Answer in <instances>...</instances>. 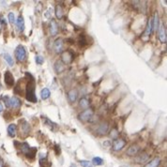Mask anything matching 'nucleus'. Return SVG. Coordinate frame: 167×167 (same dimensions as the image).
<instances>
[{"instance_id":"12","label":"nucleus","mask_w":167,"mask_h":167,"mask_svg":"<svg viewBox=\"0 0 167 167\" xmlns=\"http://www.w3.org/2000/svg\"><path fill=\"white\" fill-rule=\"evenodd\" d=\"M78 98V91L76 89H71L68 92V100L71 103H74Z\"/></svg>"},{"instance_id":"26","label":"nucleus","mask_w":167,"mask_h":167,"mask_svg":"<svg viewBox=\"0 0 167 167\" xmlns=\"http://www.w3.org/2000/svg\"><path fill=\"white\" fill-rule=\"evenodd\" d=\"M92 164L93 165H96V166H98V165H102L103 164V160L102 158H100V157H94L92 159Z\"/></svg>"},{"instance_id":"8","label":"nucleus","mask_w":167,"mask_h":167,"mask_svg":"<svg viewBox=\"0 0 167 167\" xmlns=\"http://www.w3.org/2000/svg\"><path fill=\"white\" fill-rule=\"evenodd\" d=\"M4 80L8 87H12L14 85V77L10 71H6L5 74H4Z\"/></svg>"},{"instance_id":"36","label":"nucleus","mask_w":167,"mask_h":167,"mask_svg":"<svg viewBox=\"0 0 167 167\" xmlns=\"http://www.w3.org/2000/svg\"><path fill=\"white\" fill-rule=\"evenodd\" d=\"M0 89H1V85H0Z\"/></svg>"},{"instance_id":"33","label":"nucleus","mask_w":167,"mask_h":167,"mask_svg":"<svg viewBox=\"0 0 167 167\" xmlns=\"http://www.w3.org/2000/svg\"><path fill=\"white\" fill-rule=\"evenodd\" d=\"M3 164H4L3 160H2V159H0V167H3Z\"/></svg>"},{"instance_id":"31","label":"nucleus","mask_w":167,"mask_h":167,"mask_svg":"<svg viewBox=\"0 0 167 167\" xmlns=\"http://www.w3.org/2000/svg\"><path fill=\"white\" fill-rule=\"evenodd\" d=\"M52 13H53V10H52V9H49V10H48V12L45 13V16L47 17V18H50V17L52 16Z\"/></svg>"},{"instance_id":"32","label":"nucleus","mask_w":167,"mask_h":167,"mask_svg":"<svg viewBox=\"0 0 167 167\" xmlns=\"http://www.w3.org/2000/svg\"><path fill=\"white\" fill-rule=\"evenodd\" d=\"M3 109H4V108H3V105H2V103H1V102H0V113H2Z\"/></svg>"},{"instance_id":"14","label":"nucleus","mask_w":167,"mask_h":167,"mask_svg":"<svg viewBox=\"0 0 167 167\" xmlns=\"http://www.w3.org/2000/svg\"><path fill=\"white\" fill-rule=\"evenodd\" d=\"M139 146L137 145H131L129 148L126 150V154L128 156H135L139 152Z\"/></svg>"},{"instance_id":"30","label":"nucleus","mask_w":167,"mask_h":167,"mask_svg":"<svg viewBox=\"0 0 167 167\" xmlns=\"http://www.w3.org/2000/svg\"><path fill=\"white\" fill-rule=\"evenodd\" d=\"M3 100H4V102H5L6 106L8 108H10V98L8 96H4L3 97Z\"/></svg>"},{"instance_id":"2","label":"nucleus","mask_w":167,"mask_h":167,"mask_svg":"<svg viewBox=\"0 0 167 167\" xmlns=\"http://www.w3.org/2000/svg\"><path fill=\"white\" fill-rule=\"evenodd\" d=\"M15 56H16L17 60L20 61V62H23V61L25 60L26 51L23 45H18L17 48L15 49Z\"/></svg>"},{"instance_id":"3","label":"nucleus","mask_w":167,"mask_h":167,"mask_svg":"<svg viewBox=\"0 0 167 167\" xmlns=\"http://www.w3.org/2000/svg\"><path fill=\"white\" fill-rule=\"evenodd\" d=\"M93 115H94V112L91 109H85L82 113L79 114V119L83 122H88L92 119Z\"/></svg>"},{"instance_id":"29","label":"nucleus","mask_w":167,"mask_h":167,"mask_svg":"<svg viewBox=\"0 0 167 167\" xmlns=\"http://www.w3.org/2000/svg\"><path fill=\"white\" fill-rule=\"evenodd\" d=\"M9 21H10V23L11 25H13L15 23V15H14V13H12V12L9 13Z\"/></svg>"},{"instance_id":"10","label":"nucleus","mask_w":167,"mask_h":167,"mask_svg":"<svg viewBox=\"0 0 167 167\" xmlns=\"http://www.w3.org/2000/svg\"><path fill=\"white\" fill-rule=\"evenodd\" d=\"M49 28H50V33H51L52 36H56L58 34V25L55 19H52L51 22H50Z\"/></svg>"},{"instance_id":"7","label":"nucleus","mask_w":167,"mask_h":167,"mask_svg":"<svg viewBox=\"0 0 167 167\" xmlns=\"http://www.w3.org/2000/svg\"><path fill=\"white\" fill-rule=\"evenodd\" d=\"M108 131H109V124H108V122L100 123L98 127V129H97V133L100 135H105L107 134Z\"/></svg>"},{"instance_id":"1","label":"nucleus","mask_w":167,"mask_h":167,"mask_svg":"<svg viewBox=\"0 0 167 167\" xmlns=\"http://www.w3.org/2000/svg\"><path fill=\"white\" fill-rule=\"evenodd\" d=\"M35 87H36V84H35L34 78L31 77V79L28 80L27 84H26L25 88V99L28 100L29 102L35 103L37 102V96L35 94Z\"/></svg>"},{"instance_id":"23","label":"nucleus","mask_w":167,"mask_h":167,"mask_svg":"<svg viewBox=\"0 0 167 167\" xmlns=\"http://www.w3.org/2000/svg\"><path fill=\"white\" fill-rule=\"evenodd\" d=\"M4 59L6 60V62L9 64V66H10V67H12V66L14 65L13 58L10 55V54H4Z\"/></svg>"},{"instance_id":"28","label":"nucleus","mask_w":167,"mask_h":167,"mask_svg":"<svg viewBox=\"0 0 167 167\" xmlns=\"http://www.w3.org/2000/svg\"><path fill=\"white\" fill-rule=\"evenodd\" d=\"M35 61H36V63L38 65H41V64H43L44 58H43V56H37L36 57H35Z\"/></svg>"},{"instance_id":"4","label":"nucleus","mask_w":167,"mask_h":167,"mask_svg":"<svg viewBox=\"0 0 167 167\" xmlns=\"http://www.w3.org/2000/svg\"><path fill=\"white\" fill-rule=\"evenodd\" d=\"M126 146V141L121 138H116L114 143H113L112 148L114 151H120L124 148V146Z\"/></svg>"},{"instance_id":"20","label":"nucleus","mask_w":167,"mask_h":167,"mask_svg":"<svg viewBox=\"0 0 167 167\" xmlns=\"http://www.w3.org/2000/svg\"><path fill=\"white\" fill-rule=\"evenodd\" d=\"M159 25H160V23H159V14L158 12H155L154 17L152 18V30L158 31Z\"/></svg>"},{"instance_id":"17","label":"nucleus","mask_w":167,"mask_h":167,"mask_svg":"<svg viewBox=\"0 0 167 167\" xmlns=\"http://www.w3.org/2000/svg\"><path fill=\"white\" fill-rule=\"evenodd\" d=\"M72 60V55L69 52H65L63 53V55H62V62L66 65V64H69L71 63Z\"/></svg>"},{"instance_id":"34","label":"nucleus","mask_w":167,"mask_h":167,"mask_svg":"<svg viewBox=\"0 0 167 167\" xmlns=\"http://www.w3.org/2000/svg\"><path fill=\"white\" fill-rule=\"evenodd\" d=\"M120 167H130V166H128V165H122V166H120Z\"/></svg>"},{"instance_id":"25","label":"nucleus","mask_w":167,"mask_h":167,"mask_svg":"<svg viewBox=\"0 0 167 167\" xmlns=\"http://www.w3.org/2000/svg\"><path fill=\"white\" fill-rule=\"evenodd\" d=\"M50 94H51V93H50V90L48 88H43L41 92V97L42 100H47L50 97Z\"/></svg>"},{"instance_id":"6","label":"nucleus","mask_w":167,"mask_h":167,"mask_svg":"<svg viewBox=\"0 0 167 167\" xmlns=\"http://www.w3.org/2000/svg\"><path fill=\"white\" fill-rule=\"evenodd\" d=\"M64 49V41L62 38H57L54 42V50L56 54H60L63 52Z\"/></svg>"},{"instance_id":"19","label":"nucleus","mask_w":167,"mask_h":167,"mask_svg":"<svg viewBox=\"0 0 167 167\" xmlns=\"http://www.w3.org/2000/svg\"><path fill=\"white\" fill-rule=\"evenodd\" d=\"M160 164H161V159L159 157H156L152 161H150L148 164H146L145 167H159Z\"/></svg>"},{"instance_id":"11","label":"nucleus","mask_w":167,"mask_h":167,"mask_svg":"<svg viewBox=\"0 0 167 167\" xmlns=\"http://www.w3.org/2000/svg\"><path fill=\"white\" fill-rule=\"evenodd\" d=\"M148 159H149L148 154H146V152H141L135 157V162L137 164H145V162L148 161Z\"/></svg>"},{"instance_id":"5","label":"nucleus","mask_w":167,"mask_h":167,"mask_svg":"<svg viewBox=\"0 0 167 167\" xmlns=\"http://www.w3.org/2000/svg\"><path fill=\"white\" fill-rule=\"evenodd\" d=\"M158 31H159V38H160L161 42H162V43H165L166 41H167L165 25L164 24H161L160 25H159Z\"/></svg>"},{"instance_id":"13","label":"nucleus","mask_w":167,"mask_h":167,"mask_svg":"<svg viewBox=\"0 0 167 167\" xmlns=\"http://www.w3.org/2000/svg\"><path fill=\"white\" fill-rule=\"evenodd\" d=\"M21 100L20 99H18L17 97H12V98H10V107H12L14 109H18L21 106Z\"/></svg>"},{"instance_id":"24","label":"nucleus","mask_w":167,"mask_h":167,"mask_svg":"<svg viewBox=\"0 0 167 167\" xmlns=\"http://www.w3.org/2000/svg\"><path fill=\"white\" fill-rule=\"evenodd\" d=\"M63 14H64V12H63V9H62L61 5H57L56 7V15L57 19H62Z\"/></svg>"},{"instance_id":"21","label":"nucleus","mask_w":167,"mask_h":167,"mask_svg":"<svg viewBox=\"0 0 167 167\" xmlns=\"http://www.w3.org/2000/svg\"><path fill=\"white\" fill-rule=\"evenodd\" d=\"M152 18H149L146 24V28L145 31V36H150V34L152 33Z\"/></svg>"},{"instance_id":"16","label":"nucleus","mask_w":167,"mask_h":167,"mask_svg":"<svg viewBox=\"0 0 167 167\" xmlns=\"http://www.w3.org/2000/svg\"><path fill=\"white\" fill-rule=\"evenodd\" d=\"M65 68H66V65L61 60H57L56 62V64H55V71H56V72L60 73L62 71H64Z\"/></svg>"},{"instance_id":"15","label":"nucleus","mask_w":167,"mask_h":167,"mask_svg":"<svg viewBox=\"0 0 167 167\" xmlns=\"http://www.w3.org/2000/svg\"><path fill=\"white\" fill-rule=\"evenodd\" d=\"M16 26H17L18 31H20V32H23V31L25 30V20H24V17H23L22 15H20L17 19Z\"/></svg>"},{"instance_id":"9","label":"nucleus","mask_w":167,"mask_h":167,"mask_svg":"<svg viewBox=\"0 0 167 167\" xmlns=\"http://www.w3.org/2000/svg\"><path fill=\"white\" fill-rule=\"evenodd\" d=\"M20 130H21V133H23V135H27L30 131V126L27 121H25V120H22L20 121Z\"/></svg>"},{"instance_id":"22","label":"nucleus","mask_w":167,"mask_h":167,"mask_svg":"<svg viewBox=\"0 0 167 167\" xmlns=\"http://www.w3.org/2000/svg\"><path fill=\"white\" fill-rule=\"evenodd\" d=\"M89 104H90V102H89V100L87 98H82L79 100V105L81 108H83V109H87Z\"/></svg>"},{"instance_id":"18","label":"nucleus","mask_w":167,"mask_h":167,"mask_svg":"<svg viewBox=\"0 0 167 167\" xmlns=\"http://www.w3.org/2000/svg\"><path fill=\"white\" fill-rule=\"evenodd\" d=\"M8 133L10 137H15L16 136V133H17V126L15 124H10L8 127Z\"/></svg>"},{"instance_id":"35","label":"nucleus","mask_w":167,"mask_h":167,"mask_svg":"<svg viewBox=\"0 0 167 167\" xmlns=\"http://www.w3.org/2000/svg\"><path fill=\"white\" fill-rule=\"evenodd\" d=\"M71 167H76V165H75V164H73V165H71Z\"/></svg>"},{"instance_id":"27","label":"nucleus","mask_w":167,"mask_h":167,"mask_svg":"<svg viewBox=\"0 0 167 167\" xmlns=\"http://www.w3.org/2000/svg\"><path fill=\"white\" fill-rule=\"evenodd\" d=\"M80 164H81V166H82V167H94V165L92 164L91 162L85 161V160L80 161Z\"/></svg>"}]
</instances>
